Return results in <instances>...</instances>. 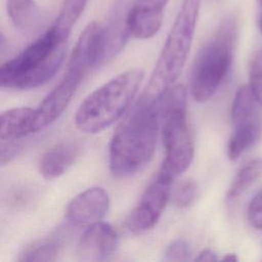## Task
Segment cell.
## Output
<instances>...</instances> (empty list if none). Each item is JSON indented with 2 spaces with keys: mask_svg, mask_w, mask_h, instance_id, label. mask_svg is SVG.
Listing matches in <instances>:
<instances>
[{
  "mask_svg": "<svg viewBox=\"0 0 262 262\" xmlns=\"http://www.w3.org/2000/svg\"><path fill=\"white\" fill-rule=\"evenodd\" d=\"M196 261H207V262H213V261H217L219 260L217 254L215 252H213L210 249H205L203 250L199 256L195 258Z\"/></svg>",
  "mask_w": 262,
  "mask_h": 262,
  "instance_id": "484cf974",
  "label": "cell"
},
{
  "mask_svg": "<svg viewBox=\"0 0 262 262\" xmlns=\"http://www.w3.org/2000/svg\"><path fill=\"white\" fill-rule=\"evenodd\" d=\"M247 217L252 227L262 229V189L258 191L249 203Z\"/></svg>",
  "mask_w": 262,
  "mask_h": 262,
  "instance_id": "cb8c5ba5",
  "label": "cell"
},
{
  "mask_svg": "<svg viewBox=\"0 0 262 262\" xmlns=\"http://www.w3.org/2000/svg\"><path fill=\"white\" fill-rule=\"evenodd\" d=\"M191 256V248L183 238L172 241L165 249L163 259L165 261H187Z\"/></svg>",
  "mask_w": 262,
  "mask_h": 262,
  "instance_id": "603a6c76",
  "label": "cell"
},
{
  "mask_svg": "<svg viewBox=\"0 0 262 262\" xmlns=\"http://www.w3.org/2000/svg\"><path fill=\"white\" fill-rule=\"evenodd\" d=\"M258 26H259V29H260V31H261V33H262V13L260 14V16H259V19H258Z\"/></svg>",
  "mask_w": 262,
  "mask_h": 262,
  "instance_id": "83f0119b",
  "label": "cell"
},
{
  "mask_svg": "<svg viewBox=\"0 0 262 262\" xmlns=\"http://www.w3.org/2000/svg\"><path fill=\"white\" fill-rule=\"evenodd\" d=\"M169 0H133L128 11L130 36L149 39L161 29L164 11Z\"/></svg>",
  "mask_w": 262,
  "mask_h": 262,
  "instance_id": "7c38bea8",
  "label": "cell"
},
{
  "mask_svg": "<svg viewBox=\"0 0 262 262\" xmlns=\"http://www.w3.org/2000/svg\"><path fill=\"white\" fill-rule=\"evenodd\" d=\"M262 175V159L256 158L245 163L234 175L227 193L226 201L233 202L238 199Z\"/></svg>",
  "mask_w": 262,
  "mask_h": 262,
  "instance_id": "ac0fdd59",
  "label": "cell"
},
{
  "mask_svg": "<svg viewBox=\"0 0 262 262\" xmlns=\"http://www.w3.org/2000/svg\"><path fill=\"white\" fill-rule=\"evenodd\" d=\"M36 133V108L13 107L2 112L1 140H15Z\"/></svg>",
  "mask_w": 262,
  "mask_h": 262,
  "instance_id": "2e32d148",
  "label": "cell"
},
{
  "mask_svg": "<svg viewBox=\"0 0 262 262\" xmlns=\"http://www.w3.org/2000/svg\"><path fill=\"white\" fill-rule=\"evenodd\" d=\"M61 248L59 237L38 239L28 245L18 255L17 261H55Z\"/></svg>",
  "mask_w": 262,
  "mask_h": 262,
  "instance_id": "ffe728a7",
  "label": "cell"
},
{
  "mask_svg": "<svg viewBox=\"0 0 262 262\" xmlns=\"http://www.w3.org/2000/svg\"><path fill=\"white\" fill-rule=\"evenodd\" d=\"M1 164L5 165L12 161L19 152L20 145L15 143L14 140H1Z\"/></svg>",
  "mask_w": 262,
  "mask_h": 262,
  "instance_id": "d4e9b609",
  "label": "cell"
},
{
  "mask_svg": "<svg viewBox=\"0 0 262 262\" xmlns=\"http://www.w3.org/2000/svg\"><path fill=\"white\" fill-rule=\"evenodd\" d=\"M172 183L173 180L158 173L125 220L131 233L146 232L157 224L169 201Z\"/></svg>",
  "mask_w": 262,
  "mask_h": 262,
  "instance_id": "ba28073f",
  "label": "cell"
},
{
  "mask_svg": "<svg viewBox=\"0 0 262 262\" xmlns=\"http://www.w3.org/2000/svg\"><path fill=\"white\" fill-rule=\"evenodd\" d=\"M143 78L142 70L132 69L91 92L76 112L77 128L84 133L95 134L117 122L128 110Z\"/></svg>",
  "mask_w": 262,
  "mask_h": 262,
  "instance_id": "7a4b0ae2",
  "label": "cell"
},
{
  "mask_svg": "<svg viewBox=\"0 0 262 262\" xmlns=\"http://www.w3.org/2000/svg\"><path fill=\"white\" fill-rule=\"evenodd\" d=\"M82 145L77 141L60 142L48 148L40 159L39 172L47 180L64 174L80 157Z\"/></svg>",
  "mask_w": 262,
  "mask_h": 262,
  "instance_id": "9a60e30c",
  "label": "cell"
},
{
  "mask_svg": "<svg viewBox=\"0 0 262 262\" xmlns=\"http://www.w3.org/2000/svg\"><path fill=\"white\" fill-rule=\"evenodd\" d=\"M198 192L199 188L195 181L192 179L183 180L171 191L172 202L178 208H186L195 201Z\"/></svg>",
  "mask_w": 262,
  "mask_h": 262,
  "instance_id": "44dd1931",
  "label": "cell"
},
{
  "mask_svg": "<svg viewBox=\"0 0 262 262\" xmlns=\"http://www.w3.org/2000/svg\"><path fill=\"white\" fill-rule=\"evenodd\" d=\"M104 64L103 26L90 23L79 36L71 54L68 69L87 74L91 69Z\"/></svg>",
  "mask_w": 262,
  "mask_h": 262,
  "instance_id": "30bf717a",
  "label": "cell"
},
{
  "mask_svg": "<svg viewBox=\"0 0 262 262\" xmlns=\"http://www.w3.org/2000/svg\"><path fill=\"white\" fill-rule=\"evenodd\" d=\"M237 18L228 14L199 50L191 72L190 90L194 100H209L226 78L233 60Z\"/></svg>",
  "mask_w": 262,
  "mask_h": 262,
  "instance_id": "5b68a950",
  "label": "cell"
},
{
  "mask_svg": "<svg viewBox=\"0 0 262 262\" xmlns=\"http://www.w3.org/2000/svg\"><path fill=\"white\" fill-rule=\"evenodd\" d=\"M85 76L79 71L68 69L60 82L36 108V132L45 129L62 115Z\"/></svg>",
  "mask_w": 262,
  "mask_h": 262,
  "instance_id": "9c48e42d",
  "label": "cell"
},
{
  "mask_svg": "<svg viewBox=\"0 0 262 262\" xmlns=\"http://www.w3.org/2000/svg\"><path fill=\"white\" fill-rule=\"evenodd\" d=\"M6 10L13 26L20 31H30L39 21L40 12L35 0H7Z\"/></svg>",
  "mask_w": 262,
  "mask_h": 262,
  "instance_id": "e0dca14e",
  "label": "cell"
},
{
  "mask_svg": "<svg viewBox=\"0 0 262 262\" xmlns=\"http://www.w3.org/2000/svg\"><path fill=\"white\" fill-rule=\"evenodd\" d=\"M160 125L158 98L143 93L110 142V170L115 177H131L148 165L156 149Z\"/></svg>",
  "mask_w": 262,
  "mask_h": 262,
  "instance_id": "6da1fadb",
  "label": "cell"
},
{
  "mask_svg": "<svg viewBox=\"0 0 262 262\" xmlns=\"http://www.w3.org/2000/svg\"><path fill=\"white\" fill-rule=\"evenodd\" d=\"M67 40L50 27L12 59L2 64L0 83L4 88L27 90L48 81L60 67Z\"/></svg>",
  "mask_w": 262,
  "mask_h": 262,
  "instance_id": "277c9868",
  "label": "cell"
},
{
  "mask_svg": "<svg viewBox=\"0 0 262 262\" xmlns=\"http://www.w3.org/2000/svg\"><path fill=\"white\" fill-rule=\"evenodd\" d=\"M129 7L127 0H117L110 12L107 23L103 26L104 63L114 59L131 37L128 28Z\"/></svg>",
  "mask_w": 262,
  "mask_h": 262,
  "instance_id": "5bb4252c",
  "label": "cell"
},
{
  "mask_svg": "<svg viewBox=\"0 0 262 262\" xmlns=\"http://www.w3.org/2000/svg\"><path fill=\"white\" fill-rule=\"evenodd\" d=\"M202 0H183L166 38L144 94L159 98L179 77L188 56Z\"/></svg>",
  "mask_w": 262,
  "mask_h": 262,
  "instance_id": "8992f818",
  "label": "cell"
},
{
  "mask_svg": "<svg viewBox=\"0 0 262 262\" xmlns=\"http://www.w3.org/2000/svg\"><path fill=\"white\" fill-rule=\"evenodd\" d=\"M262 104L249 85L239 87L231 105L232 132L228 140L227 156L231 161L239 158L262 135Z\"/></svg>",
  "mask_w": 262,
  "mask_h": 262,
  "instance_id": "52a82bcc",
  "label": "cell"
},
{
  "mask_svg": "<svg viewBox=\"0 0 262 262\" xmlns=\"http://www.w3.org/2000/svg\"><path fill=\"white\" fill-rule=\"evenodd\" d=\"M88 0H63L59 12L50 28L63 40H68L70 33L83 13Z\"/></svg>",
  "mask_w": 262,
  "mask_h": 262,
  "instance_id": "d6986e66",
  "label": "cell"
},
{
  "mask_svg": "<svg viewBox=\"0 0 262 262\" xmlns=\"http://www.w3.org/2000/svg\"><path fill=\"white\" fill-rule=\"evenodd\" d=\"M259 1V3H260V5L262 6V0H258Z\"/></svg>",
  "mask_w": 262,
  "mask_h": 262,
  "instance_id": "f1b7e54d",
  "label": "cell"
},
{
  "mask_svg": "<svg viewBox=\"0 0 262 262\" xmlns=\"http://www.w3.org/2000/svg\"><path fill=\"white\" fill-rule=\"evenodd\" d=\"M165 158L159 174L175 180L191 164L194 154L192 133L186 115V91L182 85L170 87L159 98Z\"/></svg>",
  "mask_w": 262,
  "mask_h": 262,
  "instance_id": "3957f363",
  "label": "cell"
},
{
  "mask_svg": "<svg viewBox=\"0 0 262 262\" xmlns=\"http://www.w3.org/2000/svg\"><path fill=\"white\" fill-rule=\"evenodd\" d=\"M249 86L262 104V48L257 50L250 59Z\"/></svg>",
  "mask_w": 262,
  "mask_h": 262,
  "instance_id": "7402d4cb",
  "label": "cell"
},
{
  "mask_svg": "<svg viewBox=\"0 0 262 262\" xmlns=\"http://www.w3.org/2000/svg\"><path fill=\"white\" fill-rule=\"evenodd\" d=\"M117 243V232L112 225L98 221L82 234L77 247L78 258L82 261L105 260L115 252Z\"/></svg>",
  "mask_w": 262,
  "mask_h": 262,
  "instance_id": "4fadbf2b",
  "label": "cell"
},
{
  "mask_svg": "<svg viewBox=\"0 0 262 262\" xmlns=\"http://www.w3.org/2000/svg\"><path fill=\"white\" fill-rule=\"evenodd\" d=\"M108 206L107 192L102 187H90L77 194L69 203L67 219L77 226H89L101 221Z\"/></svg>",
  "mask_w": 262,
  "mask_h": 262,
  "instance_id": "8fae6325",
  "label": "cell"
},
{
  "mask_svg": "<svg viewBox=\"0 0 262 262\" xmlns=\"http://www.w3.org/2000/svg\"><path fill=\"white\" fill-rule=\"evenodd\" d=\"M222 260H223V261H232V262H235V261H237L238 259H237V257L235 256V254H227L226 256H224V257L222 258Z\"/></svg>",
  "mask_w": 262,
  "mask_h": 262,
  "instance_id": "4316f807",
  "label": "cell"
}]
</instances>
